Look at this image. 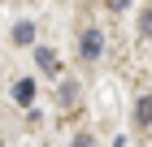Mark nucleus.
<instances>
[{
    "label": "nucleus",
    "mask_w": 152,
    "mask_h": 147,
    "mask_svg": "<svg viewBox=\"0 0 152 147\" xmlns=\"http://www.w3.org/2000/svg\"><path fill=\"white\" fill-rule=\"evenodd\" d=\"M100 52H104V35L96 30V26H91V30H83V56H87V61H96Z\"/></svg>",
    "instance_id": "f257e3e1"
},
{
    "label": "nucleus",
    "mask_w": 152,
    "mask_h": 147,
    "mask_svg": "<svg viewBox=\"0 0 152 147\" xmlns=\"http://www.w3.org/2000/svg\"><path fill=\"white\" fill-rule=\"evenodd\" d=\"M13 100H18V104H35V82H31V78H18V82H13Z\"/></svg>",
    "instance_id": "f03ea898"
},
{
    "label": "nucleus",
    "mask_w": 152,
    "mask_h": 147,
    "mask_svg": "<svg viewBox=\"0 0 152 147\" xmlns=\"http://www.w3.org/2000/svg\"><path fill=\"white\" fill-rule=\"evenodd\" d=\"M35 56H39V69H48V74H57V69H61V61H57V52H52V48H39Z\"/></svg>",
    "instance_id": "7ed1b4c3"
},
{
    "label": "nucleus",
    "mask_w": 152,
    "mask_h": 147,
    "mask_svg": "<svg viewBox=\"0 0 152 147\" xmlns=\"http://www.w3.org/2000/svg\"><path fill=\"white\" fill-rule=\"evenodd\" d=\"M31 39H35V26H31V22H18V26H13V43H31Z\"/></svg>",
    "instance_id": "20e7f679"
},
{
    "label": "nucleus",
    "mask_w": 152,
    "mask_h": 147,
    "mask_svg": "<svg viewBox=\"0 0 152 147\" xmlns=\"http://www.w3.org/2000/svg\"><path fill=\"white\" fill-rule=\"evenodd\" d=\"M148 113H152V100H148V95H139V104H135V117H139V125H148Z\"/></svg>",
    "instance_id": "39448f33"
},
{
    "label": "nucleus",
    "mask_w": 152,
    "mask_h": 147,
    "mask_svg": "<svg viewBox=\"0 0 152 147\" xmlns=\"http://www.w3.org/2000/svg\"><path fill=\"white\" fill-rule=\"evenodd\" d=\"M74 147H96V138H91V134H78V138H74Z\"/></svg>",
    "instance_id": "423d86ee"
},
{
    "label": "nucleus",
    "mask_w": 152,
    "mask_h": 147,
    "mask_svg": "<svg viewBox=\"0 0 152 147\" xmlns=\"http://www.w3.org/2000/svg\"><path fill=\"white\" fill-rule=\"evenodd\" d=\"M126 4H130V0H109V9H113V13H122Z\"/></svg>",
    "instance_id": "0eeeda50"
},
{
    "label": "nucleus",
    "mask_w": 152,
    "mask_h": 147,
    "mask_svg": "<svg viewBox=\"0 0 152 147\" xmlns=\"http://www.w3.org/2000/svg\"><path fill=\"white\" fill-rule=\"evenodd\" d=\"M113 147H126V138H117V143H113Z\"/></svg>",
    "instance_id": "6e6552de"
}]
</instances>
